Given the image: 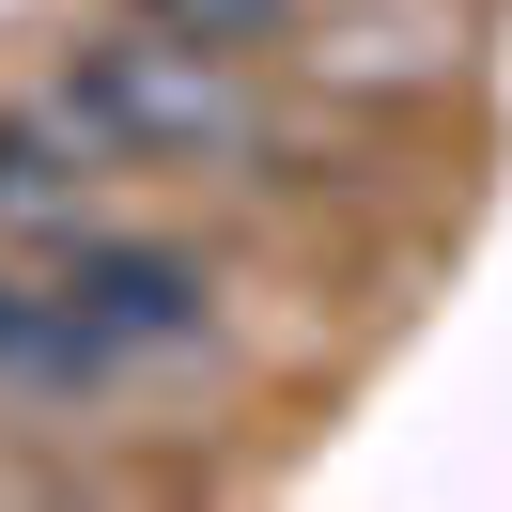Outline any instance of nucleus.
I'll use <instances>...</instances> for the list:
<instances>
[{
	"instance_id": "1",
	"label": "nucleus",
	"mask_w": 512,
	"mask_h": 512,
	"mask_svg": "<svg viewBox=\"0 0 512 512\" xmlns=\"http://www.w3.org/2000/svg\"><path fill=\"white\" fill-rule=\"evenodd\" d=\"M63 109L94 125V156H264V109L233 94V47H187L156 16L63 47Z\"/></svg>"
},
{
	"instance_id": "2",
	"label": "nucleus",
	"mask_w": 512,
	"mask_h": 512,
	"mask_svg": "<svg viewBox=\"0 0 512 512\" xmlns=\"http://www.w3.org/2000/svg\"><path fill=\"white\" fill-rule=\"evenodd\" d=\"M47 295H63L109 357H171V342H202V311H218V280H202L187 249H140V233H94V218L63 233V280Z\"/></svg>"
},
{
	"instance_id": "3",
	"label": "nucleus",
	"mask_w": 512,
	"mask_h": 512,
	"mask_svg": "<svg viewBox=\"0 0 512 512\" xmlns=\"http://www.w3.org/2000/svg\"><path fill=\"white\" fill-rule=\"evenodd\" d=\"M94 125H78V109H0V218L16 233H78L94 218Z\"/></svg>"
},
{
	"instance_id": "4",
	"label": "nucleus",
	"mask_w": 512,
	"mask_h": 512,
	"mask_svg": "<svg viewBox=\"0 0 512 512\" xmlns=\"http://www.w3.org/2000/svg\"><path fill=\"white\" fill-rule=\"evenodd\" d=\"M125 16H156V32H187V47H264L295 0H125Z\"/></svg>"
},
{
	"instance_id": "5",
	"label": "nucleus",
	"mask_w": 512,
	"mask_h": 512,
	"mask_svg": "<svg viewBox=\"0 0 512 512\" xmlns=\"http://www.w3.org/2000/svg\"><path fill=\"white\" fill-rule=\"evenodd\" d=\"M16 311H32V280H0V357H16Z\"/></svg>"
}]
</instances>
